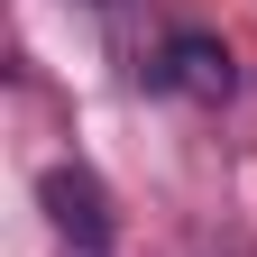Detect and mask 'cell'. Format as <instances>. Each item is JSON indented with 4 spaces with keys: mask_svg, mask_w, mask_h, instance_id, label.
Returning a JSON list of instances; mask_svg holds the SVG:
<instances>
[{
    "mask_svg": "<svg viewBox=\"0 0 257 257\" xmlns=\"http://www.w3.org/2000/svg\"><path fill=\"white\" fill-rule=\"evenodd\" d=\"M156 92H175V101H202V110H220L239 92V55L220 46V37H202V28H184V37H166L156 46Z\"/></svg>",
    "mask_w": 257,
    "mask_h": 257,
    "instance_id": "cell-1",
    "label": "cell"
},
{
    "mask_svg": "<svg viewBox=\"0 0 257 257\" xmlns=\"http://www.w3.org/2000/svg\"><path fill=\"white\" fill-rule=\"evenodd\" d=\"M37 202L64 239H74V257H101L110 248V202H101V184H92L83 166H46L37 175Z\"/></svg>",
    "mask_w": 257,
    "mask_h": 257,
    "instance_id": "cell-2",
    "label": "cell"
}]
</instances>
